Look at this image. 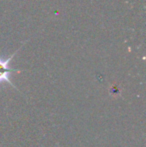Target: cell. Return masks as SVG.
I'll use <instances>...</instances> for the list:
<instances>
[{
	"mask_svg": "<svg viewBox=\"0 0 146 147\" xmlns=\"http://www.w3.org/2000/svg\"><path fill=\"white\" fill-rule=\"evenodd\" d=\"M17 52H18V50L16 51L15 53H13L10 57H8L7 59H2L1 57H0V84L3 83V82H7L8 84L13 86L14 88H16L15 86H14V84L11 82V80H10V74H11V72H20V70L10 68L9 63L12 60V58L14 57V55Z\"/></svg>",
	"mask_w": 146,
	"mask_h": 147,
	"instance_id": "1",
	"label": "cell"
}]
</instances>
